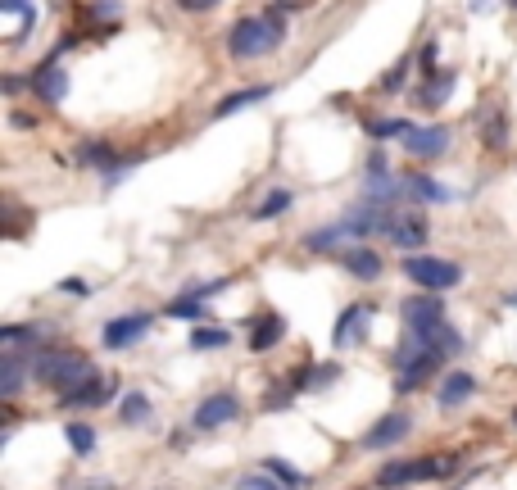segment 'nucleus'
I'll use <instances>...</instances> for the list:
<instances>
[{
	"mask_svg": "<svg viewBox=\"0 0 517 490\" xmlns=\"http://www.w3.org/2000/svg\"><path fill=\"white\" fill-rule=\"evenodd\" d=\"M508 141H513V123H508V109L490 105L486 114H481V146H486V150H504Z\"/></svg>",
	"mask_w": 517,
	"mask_h": 490,
	"instance_id": "obj_17",
	"label": "nucleus"
},
{
	"mask_svg": "<svg viewBox=\"0 0 517 490\" xmlns=\"http://www.w3.org/2000/svg\"><path fill=\"white\" fill-rule=\"evenodd\" d=\"M404 182H409V200H427V205H445L449 200V191L440 182H431L427 173H404Z\"/></svg>",
	"mask_w": 517,
	"mask_h": 490,
	"instance_id": "obj_25",
	"label": "nucleus"
},
{
	"mask_svg": "<svg viewBox=\"0 0 517 490\" xmlns=\"http://www.w3.org/2000/svg\"><path fill=\"white\" fill-rule=\"evenodd\" d=\"M236 490H286L277 477H241L236 481Z\"/></svg>",
	"mask_w": 517,
	"mask_h": 490,
	"instance_id": "obj_36",
	"label": "nucleus"
},
{
	"mask_svg": "<svg viewBox=\"0 0 517 490\" xmlns=\"http://www.w3.org/2000/svg\"><path fill=\"white\" fill-rule=\"evenodd\" d=\"M168 318H209V314H205V300H186V295H177V300L168 304Z\"/></svg>",
	"mask_w": 517,
	"mask_h": 490,
	"instance_id": "obj_34",
	"label": "nucleus"
},
{
	"mask_svg": "<svg viewBox=\"0 0 517 490\" xmlns=\"http://www.w3.org/2000/svg\"><path fill=\"white\" fill-rule=\"evenodd\" d=\"M295 205V196H291V187H277V191H268L264 200H259V205L250 209V218L254 223H273V218H282L286 209Z\"/></svg>",
	"mask_w": 517,
	"mask_h": 490,
	"instance_id": "obj_23",
	"label": "nucleus"
},
{
	"mask_svg": "<svg viewBox=\"0 0 517 490\" xmlns=\"http://www.w3.org/2000/svg\"><path fill=\"white\" fill-rule=\"evenodd\" d=\"M409 427H413L409 413H386L372 432H363V450H391V445H400L409 436Z\"/></svg>",
	"mask_w": 517,
	"mask_h": 490,
	"instance_id": "obj_14",
	"label": "nucleus"
},
{
	"mask_svg": "<svg viewBox=\"0 0 517 490\" xmlns=\"http://www.w3.org/2000/svg\"><path fill=\"white\" fill-rule=\"evenodd\" d=\"M341 241H345V232L332 223V227H318V232L304 236V250H309V255H332V250H341Z\"/></svg>",
	"mask_w": 517,
	"mask_h": 490,
	"instance_id": "obj_27",
	"label": "nucleus"
},
{
	"mask_svg": "<svg viewBox=\"0 0 517 490\" xmlns=\"http://www.w3.org/2000/svg\"><path fill=\"white\" fill-rule=\"evenodd\" d=\"M28 354H37V350H5L0 354V395H5V400H14L23 386V373H32Z\"/></svg>",
	"mask_w": 517,
	"mask_h": 490,
	"instance_id": "obj_15",
	"label": "nucleus"
},
{
	"mask_svg": "<svg viewBox=\"0 0 517 490\" xmlns=\"http://www.w3.org/2000/svg\"><path fill=\"white\" fill-rule=\"evenodd\" d=\"M286 37V23H282V5L268 14H250V19H236L232 28H227V50H232V59H259V55H273L277 46H282Z\"/></svg>",
	"mask_w": 517,
	"mask_h": 490,
	"instance_id": "obj_2",
	"label": "nucleus"
},
{
	"mask_svg": "<svg viewBox=\"0 0 517 490\" xmlns=\"http://www.w3.org/2000/svg\"><path fill=\"white\" fill-rule=\"evenodd\" d=\"M96 373L91 368V359H87V350H78V345H59V350H37L32 354V382L41 386V391H55V395H64V391H73L78 382H87V377Z\"/></svg>",
	"mask_w": 517,
	"mask_h": 490,
	"instance_id": "obj_1",
	"label": "nucleus"
},
{
	"mask_svg": "<svg viewBox=\"0 0 517 490\" xmlns=\"http://www.w3.org/2000/svg\"><path fill=\"white\" fill-rule=\"evenodd\" d=\"M418 69L436 78V69H440V41H436V37H431L427 46H422V55H418Z\"/></svg>",
	"mask_w": 517,
	"mask_h": 490,
	"instance_id": "obj_35",
	"label": "nucleus"
},
{
	"mask_svg": "<svg viewBox=\"0 0 517 490\" xmlns=\"http://www.w3.org/2000/svg\"><path fill=\"white\" fill-rule=\"evenodd\" d=\"M449 354L445 350H436V345H427V350L418 354V359L409 363V368H400V377H395V395H413L418 386H427L431 377L440 373V363H445Z\"/></svg>",
	"mask_w": 517,
	"mask_h": 490,
	"instance_id": "obj_10",
	"label": "nucleus"
},
{
	"mask_svg": "<svg viewBox=\"0 0 517 490\" xmlns=\"http://www.w3.org/2000/svg\"><path fill=\"white\" fill-rule=\"evenodd\" d=\"M223 345H227L223 327H196L191 332V350H223Z\"/></svg>",
	"mask_w": 517,
	"mask_h": 490,
	"instance_id": "obj_32",
	"label": "nucleus"
},
{
	"mask_svg": "<svg viewBox=\"0 0 517 490\" xmlns=\"http://www.w3.org/2000/svg\"><path fill=\"white\" fill-rule=\"evenodd\" d=\"M223 0H177V10H186V14H209V10H218Z\"/></svg>",
	"mask_w": 517,
	"mask_h": 490,
	"instance_id": "obj_37",
	"label": "nucleus"
},
{
	"mask_svg": "<svg viewBox=\"0 0 517 490\" xmlns=\"http://www.w3.org/2000/svg\"><path fill=\"white\" fill-rule=\"evenodd\" d=\"M286 336V318L282 314H264V318H250V354H264L273 350L277 341Z\"/></svg>",
	"mask_w": 517,
	"mask_h": 490,
	"instance_id": "obj_19",
	"label": "nucleus"
},
{
	"mask_svg": "<svg viewBox=\"0 0 517 490\" xmlns=\"http://www.w3.org/2000/svg\"><path fill=\"white\" fill-rule=\"evenodd\" d=\"M391 209L395 205H377V200H363V205H350L341 218H336V227L345 232V241H368V236L386 232V223H391Z\"/></svg>",
	"mask_w": 517,
	"mask_h": 490,
	"instance_id": "obj_5",
	"label": "nucleus"
},
{
	"mask_svg": "<svg viewBox=\"0 0 517 490\" xmlns=\"http://www.w3.org/2000/svg\"><path fill=\"white\" fill-rule=\"evenodd\" d=\"M404 277H409V282H418L422 291H436V295H445V291H454V286L463 282V268L454 264V259L413 255V259H404Z\"/></svg>",
	"mask_w": 517,
	"mask_h": 490,
	"instance_id": "obj_4",
	"label": "nucleus"
},
{
	"mask_svg": "<svg viewBox=\"0 0 517 490\" xmlns=\"http://www.w3.org/2000/svg\"><path fill=\"white\" fill-rule=\"evenodd\" d=\"M23 341H32V345H37V341H41V327L10 323V327H5V332H0V345H5V350H19Z\"/></svg>",
	"mask_w": 517,
	"mask_h": 490,
	"instance_id": "obj_31",
	"label": "nucleus"
},
{
	"mask_svg": "<svg viewBox=\"0 0 517 490\" xmlns=\"http://www.w3.org/2000/svg\"><path fill=\"white\" fill-rule=\"evenodd\" d=\"M150 418H155V404L146 400V391L123 395V404H118V422H123V427H141V422H150Z\"/></svg>",
	"mask_w": 517,
	"mask_h": 490,
	"instance_id": "obj_24",
	"label": "nucleus"
},
{
	"mask_svg": "<svg viewBox=\"0 0 517 490\" xmlns=\"http://www.w3.org/2000/svg\"><path fill=\"white\" fill-rule=\"evenodd\" d=\"M386 241L391 245H400V250H418V245H427L431 241V223H427V214L422 209H413V205H395L391 209V223H386Z\"/></svg>",
	"mask_w": 517,
	"mask_h": 490,
	"instance_id": "obj_6",
	"label": "nucleus"
},
{
	"mask_svg": "<svg viewBox=\"0 0 517 490\" xmlns=\"http://www.w3.org/2000/svg\"><path fill=\"white\" fill-rule=\"evenodd\" d=\"M508 5H513V10H517V0H508Z\"/></svg>",
	"mask_w": 517,
	"mask_h": 490,
	"instance_id": "obj_43",
	"label": "nucleus"
},
{
	"mask_svg": "<svg viewBox=\"0 0 517 490\" xmlns=\"http://www.w3.org/2000/svg\"><path fill=\"white\" fill-rule=\"evenodd\" d=\"M477 395V377L472 373H445V382L436 386V404L440 409H459L463 400Z\"/></svg>",
	"mask_w": 517,
	"mask_h": 490,
	"instance_id": "obj_18",
	"label": "nucleus"
},
{
	"mask_svg": "<svg viewBox=\"0 0 517 490\" xmlns=\"http://www.w3.org/2000/svg\"><path fill=\"white\" fill-rule=\"evenodd\" d=\"M59 291H64V295H87L91 286L82 282V277H64V282H59Z\"/></svg>",
	"mask_w": 517,
	"mask_h": 490,
	"instance_id": "obj_38",
	"label": "nucleus"
},
{
	"mask_svg": "<svg viewBox=\"0 0 517 490\" xmlns=\"http://www.w3.org/2000/svg\"><path fill=\"white\" fill-rule=\"evenodd\" d=\"M273 96V87L268 82H259V87H245V91H232L227 100H218L214 105V118H227V114H236V109H250V105H259V100H268Z\"/></svg>",
	"mask_w": 517,
	"mask_h": 490,
	"instance_id": "obj_22",
	"label": "nucleus"
},
{
	"mask_svg": "<svg viewBox=\"0 0 517 490\" xmlns=\"http://www.w3.org/2000/svg\"><path fill=\"white\" fill-rule=\"evenodd\" d=\"M341 264H345V273L359 277V282H377L381 277V255L372 250V245H363V241H354L350 250H345Z\"/></svg>",
	"mask_w": 517,
	"mask_h": 490,
	"instance_id": "obj_16",
	"label": "nucleus"
},
{
	"mask_svg": "<svg viewBox=\"0 0 517 490\" xmlns=\"http://www.w3.org/2000/svg\"><path fill=\"white\" fill-rule=\"evenodd\" d=\"M69 490H118L109 477H96V481H78V486H69Z\"/></svg>",
	"mask_w": 517,
	"mask_h": 490,
	"instance_id": "obj_39",
	"label": "nucleus"
},
{
	"mask_svg": "<svg viewBox=\"0 0 517 490\" xmlns=\"http://www.w3.org/2000/svg\"><path fill=\"white\" fill-rule=\"evenodd\" d=\"M368 318H372V309H363V304H350V309L341 314V323H336V345L363 341V336H368Z\"/></svg>",
	"mask_w": 517,
	"mask_h": 490,
	"instance_id": "obj_20",
	"label": "nucleus"
},
{
	"mask_svg": "<svg viewBox=\"0 0 517 490\" xmlns=\"http://www.w3.org/2000/svg\"><path fill=\"white\" fill-rule=\"evenodd\" d=\"M155 327V314H123V318H109L105 332H100V341H105V350H127V345H137L141 336Z\"/></svg>",
	"mask_w": 517,
	"mask_h": 490,
	"instance_id": "obj_9",
	"label": "nucleus"
},
{
	"mask_svg": "<svg viewBox=\"0 0 517 490\" xmlns=\"http://www.w3.org/2000/svg\"><path fill=\"white\" fill-rule=\"evenodd\" d=\"M32 96H37L41 105H59V100L69 96V73H64V64H59L55 55H50L46 64H37V73H32Z\"/></svg>",
	"mask_w": 517,
	"mask_h": 490,
	"instance_id": "obj_12",
	"label": "nucleus"
},
{
	"mask_svg": "<svg viewBox=\"0 0 517 490\" xmlns=\"http://www.w3.org/2000/svg\"><path fill=\"white\" fill-rule=\"evenodd\" d=\"M513 427H517V409H513Z\"/></svg>",
	"mask_w": 517,
	"mask_h": 490,
	"instance_id": "obj_42",
	"label": "nucleus"
},
{
	"mask_svg": "<svg viewBox=\"0 0 517 490\" xmlns=\"http://www.w3.org/2000/svg\"><path fill=\"white\" fill-rule=\"evenodd\" d=\"M10 123H14V128H23V132L37 128V118H32V114H10Z\"/></svg>",
	"mask_w": 517,
	"mask_h": 490,
	"instance_id": "obj_40",
	"label": "nucleus"
},
{
	"mask_svg": "<svg viewBox=\"0 0 517 490\" xmlns=\"http://www.w3.org/2000/svg\"><path fill=\"white\" fill-rule=\"evenodd\" d=\"M118 159H123V155H118V150H114V146H109V141H82V146H78V164L96 168V173H100V177H105V173H109V168H114V164H118Z\"/></svg>",
	"mask_w": 517,
	"mask_h": 490,
	"instance_id": "obj_21",
	"label": "nucleus"
},
{
	"mask_svg": "<svg viewBox=\"0 0 517 490\" xmlns=\"http://www.w3.org/2000/svg\"><path fill=\"white\" fill-rule=\"evenodd\" d=\"M23 91V78H14V73H5V96H19Z\"/></svg>",
	"mask_w": 517,
	"mask_h": 490,
	"instance_id": "obj_41",
	"label": "nucleus"
},
{
	"mask_svg": "<svg viewBox=\"0 0 517 490\" xmlns=\"http://www.w3.org/2000/svg\"><path fill=\"white\" fill-rule=\"evenodd\" d=\"M459 472V454H418V459H391L377 468L381 490H404L418 481H445Z\"/></svg>",
	"mask_w": 517,
	"mask_h": 490,
	"instance_id": "obj_3",
	"label": "nucleus"
},
{
	"mask_svg": "<svg viewBox=\"0 0 517 490\" xmlns=\"http://www.w3.org/2000/svg\"><path fill=\"white\" fill-rule=\"evenodd\" d=\"M363 132L377 137V141H391V137L404 141L413 132V123H409V118H372V123H363Z\"/></svg>",
	"mask_w": 517,
	"mask_h": 490,
	"instance_id": "obj_28",
	"label": "nucleus"
},
{
	"mask_svg": "<svg viewBox=\"0 0 517 490\" xmlns=\"http://www.w3.org/2000/svg\"><path fill=\"white\" fill-rule=\"evenodd\" d=\"M264 472H268V477L282 481L286 490H300V486H304V472H300V468H291L286 459H277V454H273V459H264Z\"/></svg>",
	"mask_w": 517,
	"mask_h": 490,
	"instance_id": "obj_30",
	"label": "nucleus"
},
{
	"mask_svg": "<svg viewBox=\"0 0 517 490\" xmlns=\"http://www.w3.org/2000/svg\"><path fill=\"white\" fill-rule=\"evenodd\" d=\"M114 391H118V377H100V373H91L87 382H78L73 391L59 395V404H64V409H100V404L114 400Z\"/></svg>",
	"mask_w": 517,
	"mask_h": 490,
	"instance_id": "obj_8",
	"label": "nucleus"
},
{
	"mask_svg": "<svg viewBox=\"0 0 517 490\" xmlns=\"http://www.w3.org/2000/svg\"><path fill=\"white\" fill-rule=\"evenodd\" d=\"M236 413H241V400H236L232 391H218V395H209V400H200L191 427H196V432H218V427L236 422Z\"/></svg>",
	"mask_w": 517,
	"mask_h": 490,
	"instance_id": "obj_11",
	"label": "nucleus"
},
{
	"mask_svg": "<svg viewBox=\"0 0 517 490\" xmlns=\"http://www.w3.org/2000/svg\"><path fill=\"white\" fill-rule=\"evenodd\" d=\"M409 69H413V59L404 55L400 64H395V69H386V73H381V91H400L404 82H409Z\"/></svg>",
	"mask_w": 517,
	"mask_h": 490,
	"instance_id": "obj_33",
	"label": "nucleus"
},
{
	"mask_svg": "<svg viewBox=\"0 0 517 490\" xmlns=\"http://www.w3.org/2000/svg\"><path fill=\"white\" fill-rule=\"evenodd\" d=\"M454 82H459V78H454V73L445 69V73H440V78H431L427 87L418 91V105H422V109H440L449 96H454Z\"/></svg>",
	"mask_w": 517,
	"mask_h": 490,
	"instance_id": "obj_26",
	"label": "nucleus"
},
{
	"mask_svg": "<svg viewBox=\"0 0 517 490\" xmlns=\"http://www.w3.org/2000/svg\"><path fill=\"white\" fill-rule=\"evenodd\" d=\"M64 441L73 445V454L87 459V454H96V427H91V422H69V427H64Z\"/></svg>",
	"mask_w": 517,
	"mask_h": 490,
	"instance_id": "obj_29",
	"label": "nucleus"
},
{
	"mask_svg": "<svg viewBox=\"0 0 517 490\" xmlns=\"http://www.w3.org/2000/svg\"><path fill=\"white\" fill-rule=\"evenodd\" d=\"M400 318L409 332L427 336L436 323H445V304H440L436 291H422V295H409V300H400Z\"/></svg>",
	"mask_w": 517,
	"mask_h": 490,
	"instance_id": "obj_7",
	"label": "nucleus"
},
{
	"mask_svg": "<svg viewBox=\"0 0 517 490\" xmlns=\"http://www.w3.org/2000/svg\"><path fill=\"white\" fill-rule=\"evenodd\" d=\"M400 146H404V155H413V159H436V155H445L449 150V128H440V123H431V128H413Z\"/></svg>",
	"mask_w": 517,
	"mask_h": 490,
	"instance_id": "obj_13",
	"label": "nucleus"
}]
</instances>
